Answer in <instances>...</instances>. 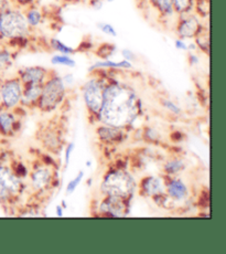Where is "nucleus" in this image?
Wrapping results in <instances>:
<instances>
[{
	"instance_id": "obj_10",
	"label": "nucleus",
	"mask_w": 226,
	"mask_h": 254,
	"mask_svg": "<svg viewBox=\"0 0 226 254\" xmlns=\"http://www.w3.org/2000/svg\"><path fill=\"white\" fill-rule=\"evenodd\" d=\"M142 188L144 191L151 197H161L166 192V185L164 180L159 177H147L142 182Z\"/></svg>"
},
{
	"instance_id": "obj_1",
	"label": "nucleus",
	"mask_w": 226,
	"mask_h": 254,
	"mask_svg": "<svg viewBox=\"0 0 226 254\" xmlns=\"http://www.w3.org/2000/svg\"><path fill=\"white\" fill-rule=\"evenodd\" d=\"M139 112V97L130 86L120 83L105 85L103 104L97 113L102 123L122 128L134 123Z\"/></svg>"
},
{
	"instance_id": "obj_25",
	"label": "nucleus",
	"mask_w": 226,
	"mask_h": 254,
	"mask_svg": "<svg viewBox=\"0 0 226 254\" xmlns=\"http://www.w3.org/2000/svg\"><path fill=\"white\" fill-rule=\"evenodd\" d=\"M12 64V56L7 49L0 48V71H6Z\"/></svg>"
},
{
	"instance_id": "obj_34",
	"label": "nucleus",
	"mask_w": 226,
	"mask_h": 254,
	"mask_svg": "<svg viewBox=\"0 0 226 254\" xmlns=\"http://www.w3.org/2000/svg\"><path fill=\"white\" fill-rule=\"evenodd\" d=\"M74 143H70L67 145V148L65 150V165L68 166L70 164V159H71V155L73 153V150H74Z\"/></svg>"
},
{
	"instance_id": "obj_23",
	"label": "nucleus",
	"mask_w": 226,
	"mask_h": 254,
	"mask_svg": "<svg viewBox=\"0 0 226 254\" xmlns=\"http://www.w3.org/2000/svg\"><path fill=\"white\" fill-rule=\"evenodd\" d=\"M194 39H195L194 43L196 45V48H199L202 51L208 53L210 49V37H209L208 31H205L204 29H202L201 32Z\"/></svg>"
},
{
	"instance_id": "obj_6",
	"label": "nucleus",
	"mask_w": 226,
	"mask_h": 254,
	"mask_svg": "<svg viewBox=\"0 0 226 254\" xmlns=\"http://www.w3.org/2000/svg\"><path fill=\"white\" fill-rule=\"evenodd\" d=\"M202 23L200 18L193 12L179 16L178 23H176V35L181 39H194L202 30Z\"/></svg>"
},
{
	"instance_id": "obj_40",
	"label": "nucleus",
	"mask_w": 226,
	"mask_h": 254,
	"mask_svg": "<svg viewBox=\"0 0 226 254\" xmlns=\"http://www.w3.org/2000/svg\"><path fill=\"white\" fill-rule=\"evenodd\" d=\"M91 165H92L91 160H87V162H86V166H87V167H91Z\"/></svg>"
},
{
	"instance_id": "obj_29",
	"label": "nucleus",
	"mask_w": 226,
	"mask_h": 254,
	"mask_svg": "<svg viewBox=\"0 0 226 254\" xmlns=\"http://www.w3.org/2000/svg\"><path fill=\"white\" fill-rule=\"evenodd\" d=\"M120 53H121V57H122V59H124V60L129 61L131 63L136 61V58H137L136 55L134 53V51L129 50V49H122Z\"/></svg>"
},
{
	"instance_id": "obj_2",
	"label": "nucleus",
	"mask_w": 226,
	"mask_h": 254,
	"mask_svg": "<svg viewBox=\"0 0 226 254\" xmlns=\"http://www.w3.org/2000/svg\"><path fill=\"white\" fill-rule=\"evenodd\" d=\"M32 29L22 8L11 6L0 12V36L6 40H20L30 36Z\"/></svg>"
},
{
	"instance_id": "obj_35",
	"label": "nucleus",
	"mask_w": 226,
	"mask_h": 254,
	"mask_svg": "<svg viewBox=\"0 0 226 254\" xmlns=\"http://www.w3.org/2000/svg\"><path fill=\"white\" fill-rule=\"evenodd\" d=\"M13 6L11 0H0V12L6 10L7 8Z\"/></svg>"
},
{
	"instance_id": "obj_30",
	"label": "nucleus",
	"mask_w": 226,
	"mask_h": 254,
	"mask_svg": "<svg viewBox=\"0 0 226 254\" xmlns=\"http://www.w3.org/2000/svg\"><path fill=\"white\" fill-rule=\"evenodd\" d=\"M38 0H11L13 6H17L19 8H26L31 4H36Z\"/></svg>"
},
{
	"instance_id": "obj_22",
	"label": "nucleus",
	"mask_w": 226,
	"mask_h": 254,
	"mask_svg": "<svg viewBox=\"0 0 226 254\" xmlns=\"http://www.w3.org/2000/svg\"><path fill=\"white\" fill-rule=\"evenodd\" d=\"M50 45L52 47V49L54 51H56L57 53H60V55H67V56H72L73 53L75 52L74 49L72 47L65 45L64 42H62L60 39L57 38H53L51 39L50 41Z\"/></svg>"
},
{
	"instance_id": "obj_5",
	"label": "nucleus",
	"mask_w": 226,
	"mask_h": 254,
	"mask_svg": "<svg viewBox=\"0 0 226 254\" xmlns=\"http://www.w3.org/2000/svg\"><path fill=\"white\" fill-rule=\"evenodd\" d=\"M105 83L100 79L93 77L83 85V97L85 104L92 113L97 114L103 104V94H104Z\"/></svg>"
},
{
	"instance_id": "obj_8",
	"label": "nucleus",
	"mask_w": 226,
	"mask_h": 254,
	"mask_svg": "<svg viewBox=\"0 0 226 254\" xmlns=\"http://www.w3.org/2000/svg\"><path fill=\"white\" fill-rule=\"evenodd\" d=\"M48 79V70L43 66H26L19 71V80L22 85L29 84H43Z\"/></svg>"
},
{
	"instance_id": "obj_13",
	"label": "nucleus",
	"mask_w": 226,
	"mask_h": 254,
	"mask_svg": "<svg viewBox=\"0 0 226 254\" xmlns=\"http://www.w3.org/2000/svg\"><path fill=\"white\" fill-rule=\"evenodd\" d=\"M52 174L50 169L48 168H39L31 176L32 186L38 190H42L47 188L49 184L51 183Z\"/></svg>"
},
{
	"instance_id": "obj_4",
	"label": "nucleus",
	"mask_w": 226,
	"mask_h": 254,
	"mask_svg": "<svg viewBox=\"0 0 226 254\" xmlns=\"http://www.w3.org/2000/svg\"><path fill=\"white\" fill-rule=\"evenodd\" d=\"M65 94V84L62 77L53 75L44 81L39 104L43 110H52L63 100Z\"/></svg>"
},
{
	"instance_id": "obj_15",
	"label": "nucleus",
	"mask_w": 226,
	"mask_h": 254,
	"mask_svg": "<svg viewBox=\"0 0 226 254\" xmlns=\"http://www.w3.org/2000/svg\"><path fill=\"white\" fill-rule=\"evenodd\" d=\"M96 69H112V70H129L132 69V63L129 61H126L122 59L119 62H115L112 60H104V61H98L94 63L90 70H96Z\"/></svg>"
},
{
	"instance_id": "obj_38",
	"label": "nucleus",
	"mask_w": 226,
	"mask_h": 254,
	"mask_svg": "<svg viewBox=\"0 0 226 254\" xmlns=\"http://www.w3.org/2000/svg\"><path fill=\"white\" fill-rule=\"evenodd\" d=\"M146 135H147V137H148L149 139H156L157 137H158L157 130H155V129H148V130L146 131Z\"/></svg>"
},
{
	"instance_id": "obj_21",
	"label": "nucleus",
	"mask_w": 226,
	"mask_h": 254,
	"mask_svg": "<svg viewBox=\"0 0 226 254\" xmlns=\"http://www.w3.org/2000/svg\"><path fill=\"white\" fill-rule=\"evenodd\" d=\"M51 64L52 65H61V66H66V67H75L76 66V61L73 59L71 56L67 55H54L51 58Z\"/></svg>"
},
{
	"instance_id": "obj_7",
	"label": "nucleus",
	"mask_w": 226,
	"mask_h": 254,
	"mask_svg": "<svg viewBox=\"0 0 226 254\" xmlns=\"http://www.w3.org/2000/svg\"><path fill=\"white\" fill-rule=\"evenodd\" d=\"M22 90V83L19 77L4 81L0 87V97L3 105L6 107L17 106L20 103Z\"/></svg>"
},
{
	"instance_id": "obj_31",
	"label": "nucleus",
	"mask_w": 226,
	"mask_h": 254,
	"mask_svg": "<svg viewBox=\"0 0 226 254\" xmlns=\"http://www.w3.org/2000/svg\"><path fill=\"white\" fill-rule=\"evenodd\" d=\"M174 47L176 50H179V51H188L189 50V43L186 42L184 39H181V38H178L174 41Z\"/></svg>"
},
{
	"instance_id": "obj_27",
	"label": "nucleus",
	"mask_w": 226,
	"mask_h": 254,
	"mask_svg": "<svg viewBox=\"0 0 226 254\" xmlns=\"http://www.w3.org/2000/svg\"><path fill=\"white\" fill-rule=\"evenodd\" d=\"M97 28L100 29V31L104 33V35L108 37H113L115 38L117 37V30L113 24L108 23V22H100L97 23Z\"/></svg>"
},
{
	"instance_id": "obj_24",
	"label": "nucleus",
	"mask_w": 226,
	"mask_h": 254,
	"mask_svg": "<svg viewBox=\"0 0 226 254\" xmlns=\"http://www.w3.org/2000/svg\"><path fill=\"white\" fill-rule=\"evenodd\" d=\"M184 167L185 166L182 160L173 159V160H170V162H168L165 165V172L169 175H175L180 172H182Z\"/></svg>"
},
{
	"instance_id": "obj_26",
	"label": "nucleus",
	"mask_w": 226,
	"mask_h": 254,
	"mask_svg": "<svg viewBox=\"0 0 226 254\" xmlns=\"http://www.w3.org/2000/svg\"><path fill=\"white\" fill-rule=\"evenodd\" d=\"M83 177H84V172L83 170H81L80 173H78L74 178H73L70 183L67 184L66 186V193L67 194H71L73 193L76 190V188L80 186V184L82 183L83 180Z\"/></svg>"
},
{
	"instance_id": "obj_32",
	"label": "nucleus",
	"mask_w": 226,
	"mask_h": 254,
	"mask_svg": "<svg viewBox=\"0 0 226 254\" xmlns=\"http://www.w3.org/2000/svg\"><path fill=\"white\" fill-rule=\"evenodd\" d=\"M105 0H88V3H90V7L94 10H101V9L104 7Z\"/></svg>"
},
{
	"instance_id": "obj_28",
	"label": "nucleus",
	"mask_w": 226,
	"mask_h": 254,
	"mask_svg": "<svg viewBox=\"0 0 226 254\" xmlns=\"http://www.w3.org/2000/svg\"><path fill=\"white\" fill-rule=\"evenodd\" d=\"M162 105H164L166 109L168 110L169 112H171V113H172V114H175V115L181 114V109L172 101L165 100L164 102H162Z\"/></svg>"
},
{
	"instance_id": "obj_9",
	"label": "nucleus",
	"mask_w": 226,
	"mask_h": 254,
	"mask_svg": "<svg viewBox=\"0 0 226 254\" xmlns=\"http://www.w3.org/2000/svg\"><path fill=\"white\" fill-rule=\"evenodd\" d=\"M126 199L107 196V198L103 201L101 210L106 212L111 217H124L126 216L127 204L125 202Z\"/></svg>"
},
{
	"instance_id": "obj_33",
	"label": "nucleus",
	"mask_w": 226,
	"mask_h": 254,
	"mask_svg": "<svg viewBox=\"0 0 226 254\" xmlns=\"http://www.w3.org/2000/svg\"><path fill=\"white\" fill-rule=\"evenodd\" d=\"M10 192L8 191V189L0 183V201H6L10 197Z\"/></svg>"
},
{
	"instance_id": "obj_16",
	"label": "nucleus",
	"mask_w": 226,
	"mask_h": 254,
	"mask_svg": "<svg viewBox=\"0 0 226 254\" xmlns=\"http://www.w3.org/2000/svg\"><path fill=\"white\" fill-rule=\"evenodd\" d=\"M23 12L24 16H26L27 22L31 29L40 26L43 20V13L40 8L37 7L36 4H31V6L24 8Z\"/></svg>"
},
{
	"instance_id": "obj_37",
	"label": "nucleus",
	"mask_w": 226,
	"mask_h": 254,
	"mask_svg": "<svg viewBox=\"0 0 226 254\" xmlns=\"http://www.w3.org/2000/svg\"><path fill=\"white\" fill-rule=\"evenodd\" d=\"M63 82H64V84L66 85H71L73 84V82H74V77H73V74H71V73H67L66 75H64L62 77Z\"/></svg>"
},
{
	"instance_id": "obj_11",
	"label": "nucleus",
	"mask_w": 226,
	"mask_h": 254,
	"mask_svg": "<svg viewBox=\"0 0 226 254\" xmlns=\"http://www.w3.org/2000/svg\"><path fill=\"white\" fill-rule=\"evenodd\" d=\"M0 183L8 189L10 193H16L20 189V182L10 169L0 166Z\"/></svg>"
},
{
	"instance_id": "obj_3",
	"label": "nucleus",
	"mask_w": 226,
	"mask_h": 254,
	"mask_svg": "<svg viewBox=\"0 0 226 254\" xmlns=\"http://www.w3.org/2000/svg\"><path fill=\"white\" fill-rule=\"evenodd\" d=\"M135 187V180L128 173L122 170H114L106 175L101 189L106 196L127 199L134 192Z\"/></svg>"
},
{
	"instance_id": "obj_18",
	"label": "nucleus",
	"mask_w": 226,
	"mask_h": 254,
	"mask_svg": "<svg viewBox=\"0 0 226 254\" xmlns=\"http://www.w3.org/2000/svg\"><path fill=\"white\" fill-rule=\"evenodd\" d=\"M16 124L14 116L9 112H1L0 113V131L4 135L11 134Z\"/></svg>"
},
{
	"instance_id": "obj_14",
	"label": "nucleus",
	"mask_w": 226,
	"mask_h": 254,
	"mask_svg": "<svg viewBox=\"0 0 226 254\" xmlns=\"http://www.w3.org/2000/svg\"><path fill=\"white\" fill-rule=\"evenodd\" d=\"M41 91H42V84L23 85L20 102L24 105L34 103V102L39 101V99H40Z\"/></svg>"
},
{
	"instance_id": "obj_39",
	"label": "nucleus",
	"mask_w": 226,
	"mask_h": 254,
	"mask_svg": "<svg viewBox=\"0 0 226 254\" xmlns=\"http://www.w3.org/2000/svg\"><path fill=\"white\" fill-rule=\"evenodd\" d=\"M56 216L57 217H63V208L61 206H57L56 207Z\"/></svg>"
},
{
	"instance_id": "obj_17",
	"label": "nucleus",
	"mask_w": 226,
	"mask_h": 254,
	"mask_svg": "<svg viewBox=\"0 0 226 254\" xmlns=\"http://www.w3.org/2000/svg\"><path fill=\"white\" fill-rule=\"evenodd\" d=\"M148 3L162 17H171L174 14L173 0H148Z\"/></svg>"
},
{
	"instance_id": "obj_36",
	"label": "nucleus",
	"mask_w": 226,
	"mask_h": 254,
	"mask_svg": "<svg viewBox=\"0 0 226 254\" xmlns=\"http://www.w3.org/2000/svg\"><path fill=\"white\" fill-rule=\"evenodd\" d=\"M189 60H190V64H191V65H198L199 63H200V59H199V57L196 56V55H194L193 52H190V55H189Z\"/></svg>"
},
{
	"instance_id": "obj_20",
	"label": "nucleus",
	"mask_w": 226,
	"mask_h": 254,
	"mask_svg": "<svg viewBox=\"0 0 226 254\" xmlns=\"http://www.w3.org/2000/svg\"><path fill=\"white\" fill-rule=\"evenodd\" d=\"M97 133H98V136L101 137V139H104V140H115V139H120L121 137V128L108 126V125L98 128Z\"/></svg>"
},
{
	"instance_id": "obj_12",
	"label": "nucleus",
	"mask_w": 226,
	"mask_h": 254,
	"mask_svg": "<svg viewBox=\"0 0 226 254\" xmlns=\"http://www.w3.org/2000/svg\"><path fill=\"white\" fill-rule=\"evenodd\" d=\"M167 191L169 196L175 201H182L189 194V190L186 185L180 179H173L167 186Z\"/></svg>"
},
{
	"instance_id": "obj_19",
	"label": "nucleus",
	"mask_w": 226,
	"mask_h": 254,
	"mask_svg": "<svg viewBox=\"0 0 226 254\" xmlns=\"http://www.w3.org/2000/svg\"><path fill=\"white\" fill-rule=\"evenodd\" d=\"M195 0H173V11L178 16L193 12Z\"/></svg>"
},
{
	"instance_id": "obj_42",
	"label": "nucleus",
	"mask_w": 226,
	"mask_h": 254,
	"mask_svg": "<svg viewBox=\"0 0 226 254\" xmlns=\"http://www.w3.org/2000/svg\"><path fill=\"white\" fill-rule=\"evenodd\" d=\"M0 39H1V36H0Z\"/></svg>"
},
{
	"instance_id": "obj_41",
	"label": "nucleus",
	"mask_w": 226,
	"mask_h": 254,
	"mask_svg": "<svg viewBox=\"0 0 226 254\" xmlns=\"http://www.w3.org/2000/svg\"><path fill=\"white\" fill-rule=\"evenodd\" d=\"M106 2H108V3H113V2H115L116 0H105Z\"/></svg>"
}]
</instances>
